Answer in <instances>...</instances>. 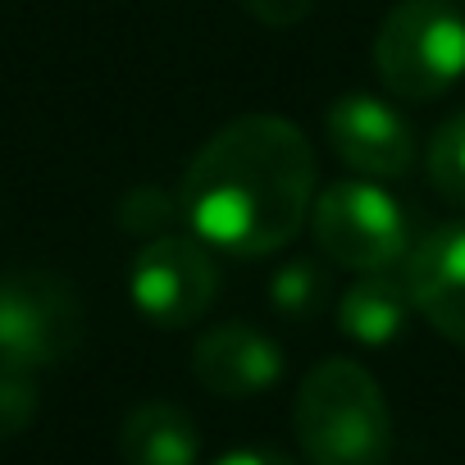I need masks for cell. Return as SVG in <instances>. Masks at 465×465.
<instances>
[{"mask_svg":"<svg viewBox=\"0 0 465 465\" xmlns=\"http://www.w3.org/2000/svg\"><path fill=\"white\" fill-rule=\"evenodd\" d=\"M183 214L223 256H270L288 247L315 205V146L283 114L223 124L183 173Z\"/></svg>","mask_w":465,"mask_h":465,"instance_id":"obj_1","label":"cell"},{"mask_svg":"<svg viewBox=\"0 0 465 465\" xmlns=\"http://www.w3.org/2000/svg\"><path fill=\"white\" fill-rule=\"evenodd\" d=\"M292 424L311 465H388L392 456L388 397L347 356H329L302 379Z\"/></svg>","mask_w":465,"mask_h":465,"instance_id":"obj_2","label":"cell"},{"mask_svg":"<svg viewBox=\"0 0 465 465\" xmlns=\"http://www.w3.org/2000/svg\"><path fill=\"white\" fill-rule=\"evenodd\" d=\"M374 69L401 101H433L465 74V15L456 0H397L374 33Z\"/></svg>","mask_w":465,"mask_h":465,"instance_id":"obj_3","label":"cell"},{"mask_svg":"<svg viewBox=\"0 0 465 465\" xmlns=\"http://www.w3.org/2000/svg\"><path fill=\"white\" fill-rule=\"evenodd\" d=\"M311 232H315V247L333 265L356 274H383L401 265L411 252V223L401 201L370 178L365 183L342 178L315 192Z\"/></svg>","mask_w":465,"mask_h":465,"instance_id":"obj_4","label":"cell"},{"mask_svg":"<svg viewBox=\"0 0 465 465\" xmlns=\"http://www.w3.org/2000/svg\"><path fill=\"white\" fill-rule=\"evenodd\" d=\"M87 315L69 279L51 270L0 274V361L24 370H51L83 342Z\"/></svg>","mask_w":465,"mask_h":465,"instance_id":"obj_5","label":"cell"},{"mask_svg":"<svg viewBox=\"0 0 465 465\" xmlns=\"http://www.w3.org/2000/svg\"><path fill=\"white\" fill-rule=\"evenodd\" d=\"M214 288H219V270L196 232L192 238L187 232L151 238L128 270L133 306L155 329H192L214 306Z\"/></svg>","mask_w":465,"mask_h":465,"instance_id":"obj_6","label":"cell"},{"mask_svg":"<svg viewBox=\"0 0 465 465\" xmlns=\"http://www.w3.org/2000/svg\"><path fill=\"white\" fill-rule=\"evenodd\" d=\"M324 133L333 155L370 183H392L415 169V133L411 124L379 96L351 92L338 96L324 114Z\"/></svg>","mask_w":465,"mask_h":465,"instance_id":"obj_7","label":"cell"},{"mask_svg":"<svg viewBox=\"0 0 465 465\" xmlns=\"http://www.w3.org/2000/svg\"><path fill=\"white\" fill-rule=\"evenodd\" d=\"M401 265L411 306L447 342L465 347V219L429 228Z\"/></svg>","mask_w":465,"mask_h":465,"instance_id":"obj_8","label":"cell"},{"mask_svg":"<svg viewBox=\"0 0 465 465\" xmlns=\"http://www.w3.org/2000/svg\"><path fill=\"white\" fill-rule=\"evenodd\" d=\"M283 347L256 324H219L196 338L192 374L214 397H256L283 379Z\"/></svg>","mask_w":465,"mask_h":465,"instance_id":"obj_9","label":"cell"},{"mask_svg":"<svg viewBox=\"0 0 465 465\" xmlns=\"http://www.w3.org/2000/svg\"><path fill=\"white\" fill-rule=\"evenodd\" d=\"M119 456L124 465H196L201 429L173 401H142L124 415Z\"/></svg>","mask_w":465,"mask_h":465,"instance_id":"obj_10","label":"cell"},{"mask_svg":"<svg viewBox=\"0 0 465 465\" xmlns=\"http://www.w3.org/2000/svg\"><path fill=\"white\" fill-rule=\"evenodd\" d=\"M411 292H406V279L397 274H361L342 302H338V324L351 342L361 347H388L392 338H401L406 320H411Z\"/></svg>","mask_w":465,"mask_h":465,"instance_id":"obj_11","label":"cell"},{"mask_svg":"<svg viewBox=\"0 0 465 465\" xmlns=\"http://www.w3.org/2000/svg\"><path fill=\"white\" fill-rule=\"evenodd\" d=\"M324 302H329V270L320 261L297 256V261H283L274 270V279H270V306H274V315H283L292 324H311L324 311Z\"/></svg>","mask_w":465,"mask_h":465,"instance_id":"obj_12","label":"cell"},{"mask_svg":"<svg viewBox=\"0 0 465 465\" xmlns=\"http://www.w3.org/2000/svg\"><path fill=\"white\" fill-rule=\"evenodd\" d=\"M424 164H429L433 192H438L447 205L465 210V110L451 114L447 124H438V133L429 137Z\"/></svg>","mask_w":465,"mask_h":465,"instance_id":"obj_13","label":"cell"},{"mask_svg":"<svg viewBox=\"0 0 465 465\" xmlns=\"http://www.w3.org/2000/svg\"><path fill=\"white\" fill-rule=\"evenodd\" d=\"M183 214V196L160 183H137L119 201V228L137 238H164V228Z\"/></svg>","mask_w":465,"mask_h":465,"instance_id":"obj_14","label":"cell"},{"mask_svg":"<svg viewBox=\"0 0 465 465\" xmlns=\"http://www.w3.org/2000/svg\"><path fill=\"white\" fill-rule=\"evenodd\" d=\"M37 406H42L37 374L0 361V438H19L37 420Z\"/></svg>","mask_w":465,"mask_h":465,"instance_id":"obj_15","label":"cell"},{"mask_svg":"<svg viewBox=\"0 0 465 465\" xmlns=\"http://www.w3.org/2000/svg\"><path fill=\"white\" fill-rule=\"evenodd\" d=\"M242 10L265 28H297L315 10V0H242Z\"/></svg>","mask_w":465,"mask_h":465,"instance_id":"obj_16","label":"cell"},{"mask_svg":"<svg viewBox=\"0 0 465 465\" xmlns=\"http://www.w3.org/2000/svg\"><path fill=\"white\" fill-rule=\"evenodd\" d=\"M214 465H297V460L274 447H238V451H223Z\"/></svg>","mask_w":465,"mask_h":465,"instance_id":"obj_17","label":"cell"}]
</instances>
